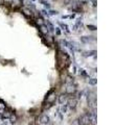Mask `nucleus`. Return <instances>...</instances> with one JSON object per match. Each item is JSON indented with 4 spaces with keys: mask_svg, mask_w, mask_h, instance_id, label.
Segmentation results:
<instances>
[{
    "mask_svg": "<svg viewBox=\"0 0 139 125\" xmlns=\"http://www.w3.org/2000/svg\"><path fill=\"white\" fill-rule=\"evenodd\" d=\"M87 101H88V105H89L91 108L95 109V107H96V98H95V94L93 92H90L89 94H88Z\"/></svg>",
    "mask_w": 139,
    "mask_h": 125,
    "instance_id": "obj_1",
    "label": "nucleus"
},
{
    "mask_svg": "<svg viewBox=\"0 0 139 125\" xmlns=\"http://www.w3.org/2000/svg\"><path fill=\"white\" fill-rule=\"evenodd\" d=\"M79 120L81 122V125H90V119H89V115H88V113L87 114L82 115Z\"/></svg>",
    "mask_w": 139,
    "mask_h": 125,
    "instance_id": "obj_2",
    "label": "nucleus"
},
{
    "mask_svg": "<svg viewBox=\"0 0 139 125\" xmlns=\"http://www.w3.org/2000/svg\"><path fill=\"white\" fill-rule=\"evenodd\" d=\"M76 92V84L74 83H69L66 88V95H72V94H74Z\"/></svg>",
    "mask_w": 139,
    "mask_h": 125,
    "instance_id": "obj_3",
    "label": "nucleus"
},
{
    "mask_svg": "<svg viewBox=\"0 0 139 125\" xmlns=\"http://www.w3.org/2000/svg\"><path fill=\"white\" fill-rule=\"evenodd\" d=\"M76 105H78V100H76L75 98H70L67 100V107H69L70 109H75Z\"/></svg>",
    "mask_w": 139,
    "mask_h": 125,
    "instance_id": "obj_4",
    "label": "nucleus"
},
{
    "mask_svg": "<svg viewBox=\"0 0 139 125\" xmlns=\"http://www.w3.org/2000/svg\"><path fill=\"white\" fill-rule=\"evenodd\" d=\"M49 117L47 115H41L40 116V118H39V122L42 124V125H47L49 123Z\"/></svg>",
    "mask_w": 139,
    "mask_h": 125,
    "instance_id": "obj_5",
    "label": "nucleus"
},
{
    "mask_svg": "<svg viewBox=\"0 0 139 125\" xmlns=\"http://www.w3.org/2000/svg\"><path fill=\"white\" fill-rule=\"evenodd\" d=\"M56 101V95H55V93H53L52 91L50 92L48 95H47V102L49 104H52L53 102Z\"/></svg>",
    "mask_w": 139,
    "mask_h": 125,
    "instance_id": "obj_6",
    "label": "nucleus"
},
{
    "mask_svg": "<svg viewBox=\"0 0 139 125\" xmlns=\"http://www.w3.org/2000/svg\"><path fill=\"white\" fill-rule=\"evenodd\" d=\"M66 101H67V95L66 94H61V95L59 96V102L61 104H64Z\"/></svg>",
    "mask_w": 139,
    "mask_h": 125,
    "instance_id": "obj_7",
    "label": "nucleus"
},
{
    "mask_svg": "<svg viewBox=\"0 0 139 125\" xmlns=\"http://www.w3.org/2000/svg\"><path fill=\"white\" fill-rule=\"evenodd\" d=\"M81 41L83 43H89L91 41H94V38L93 37H82L81 38Z\"/></svg>",
    "mask_w": 139,
    "mask_h": 125,
    "instance_id": "obj_8",
    "label": "nucleus"
},
{
    "mask_svg": "<svg viewBox=\"0 0 139 125\" xmlns=\"http://www.w3.org/2000/svg\"><path fill=\"white\" fill-rule=\"evenodd\" d=\"M11 115H12V113H10L9 111H4L3 113H1V118H3V119H9L10 117H11Z\"/></svg>",
    "mask_w": 139,
    "mask_h": 125,
    "instance_id": "obj_9",
    "label": "nucleus"
},
{
    "mask_svg": "<svg viewBox=\"0 0 139 125\" xmlns=\"http://www.w3.org/2000/svg\"><path fill=\"white\" fill-rule=\"evenodd\" d=\"M40 31L43 34H47L48 33V28H47V26L46 25H41L40 26Z\"/></svg>",
    "mask_w": 139,
    "mask_h": 125,
    "instance_id": "obj_10",
    "label": "nucleus"
},
{
    "mask_svg": "<svg viewBox=\"0 0 139 125\" xmlns=\"http://www.w3.org/2000/svg\"><path fill=\"white\" fill-rule=\"evenodd\" d=\"M22 11H23V14H24L26 17H32V11H30L28 9H23Z\"/></svg>",
    "mask_w": 139,
    "mask_h": 125,
    "instance_id": "obj_11",
    "label": "nucleus"
},
{
    "mask_svg": "<svg viewBox=\"0 0 139 125\" xmlns=\"http://www.w3.org/2000/svg\"><path fill=\"white\" fill-rule=\"evenodd\" d=\"M9 119H10V121H11V123H16V122H17V116L15 115V114H12Z\"/></svg>",
    "mask_w": 139,
    "mask_h": 125,
    "instance_id": "obj_12",
    "label": "nucleus"
},
{
    "mask_svg": "<svg viewBox=\"0 0 139 125\" xmlns=\"http://www.w3.org/2000/svg\"><path fill=\"white\" fill-rule=\"evenodd\" d=\"M96 83H97V79H96V78H90L89 79V84L90 85H95Z\"/></svg>",
    "mask_w": 139,
    "mask_h": 125,
    "instance_id": "obj_13",
    "label": "nucleus"
},
{
    "mask_svg": "<svg viewBox=\"0 0 139 125\" xmlns=\"http://www.w3.org/2000/svg\"><path fill=\"white\" fill-rule=\"evenodd\" d=\"M95 53H96V51H95V50H93V51H87V52H85L84 55H85V56H92V55H93V54H95Z\"/></svg>",
    "mask_w": 139,
    "mask_h": 125,
    "instance_id": "obj_14",
    "label": "nucleus"
},
{
    "mask_svg": "<svg viewBox=\"0 0 139 125\" xmlns=\"http://www.w3.org/2000/svg\"><path fill=\"white\" fill-rule=\"evenodd\" d=\"M5 103L3 102L2 100H0V111H3V109H5Z\"/></svg>",
    "mask_w": 139,
    "mask_h": 125,
    "instance_id": "obj_15",
    "label": "nucleus"
},
{
    "mask_svg": "<svg viewBox=\"0 0 139 125\" xmlns=\"http://www.w3.org/2000/svg\"><path fill=\"white\" fill-rule=\"evenodd\" d=\"M71 125H81V122H80V120L79 119H75V120H73L72 121V123Z\"/></svg>",
    "mask_w": 139,
    "mask_h": 125,
    "instance_id": "obj_16",
    "label": "nucleus"
},
{
    "mask_svg": "<svg viewBox=\"0 0 139 125\" xmlns=\"http://www.w3.org/2000/svg\"><path fill=\"white\" fill-rule=\"evenodd\" d=\"M61 26H62V28H63L65 31H66V32H69V30H68V27H67V25H65V24H63V23H61L60 24Z\"/></svg>",
    "mask_w": 139,
    "mask_h": 125,
    "instance_id": "obj_17",
    "label": "nucleus"
},
{
    "mask_svg": "<svg viewBox=\"0 0 139 125\" xmlns=\"http://www.w3.org/2000/svg\"><path fill=\"white\" fill-rule=\"evenodd\" d=\"M66 111H67V104H64L63 106H62V112H63L64 114H65V113H66Z\"/></svg>",
    "mask_w": 139,
    "mask_h": 125,
    "instance_id": "obj_18",
    "label": "nucleus"
},
{
    "mask_svg": "<svg viewBox=\"0 0 139 125\" xmlns=\"http://www.w3.org/2000/svg\"><path fill=\"white\" fill-rule=\"evenodd\" d=\"M87 27H88V28H89L90 30H95V29H96V27H95L94 25H88Z\"/></svg>",
    "mask_w": 139,
    "mask_h": 125,
    "instance_id": "obj_19",
    "label": "nucleus"
},
{
    "mask_svg": "<svg viewBox=\"0 0 139 125\" xmlns=\"http://www.w3.org/2000/svg\"><path fill=\"white\" fill-rule=\"evenodd\" d=\"M37 23H38V24H40V26H41V25H44V24H43V20H42V19H38Z\"/></svg>",
    "mask_w": 139,
    "mask_h": 125,
    "instance_id": "obj_20",
    "label": "nucleus"
},
{
    "mask_svg": "<svg viewBox=\"0 0 139 125\" xmlns=\"http://www.w3.org/2000/svg\"><path fill=\"white\" fill-rule=\"evenodd\" d=\"M81 73H82V74H83L84 76H86V72H85L84 70H81Z\"/></svg>",
    "mask_w": 139,
    "mask_h": 125,
    "instance_id": "obj_21",
    "label": "nucleus"
},
{
    "mask_svg": "<svg viewBox=\"0 0 139 125\" xmlns=\"http://www.w3.org/2000/svg\"><path fill=\"white\" fill-rule=\"evenodd\" d=\"M4 4V0H0V5H3Z\"/></svg>",
    "mask_w": 139,
    "mask_h": 125,
    "instance_id": "obj_22",
    "label": "nucleus"
},
{
    "mask_svg": "<svg viewBox=\"0 0 139 125\" xmlns=\"http://www.w3.org/2000/svg\"><path fill=\"white\" fill-rule=\"evenodd\" d=\"M61 33V31H60V29L59 28H57V34H60Z\"/></svg>",
    "mask_w": 139,
    "mask_h": 125,
    "instance_id": "obj_23",
    "label": "nucleus"
},
{
    "mask_svg": "<svg viewBox=\"0 0 139 125\" xmlns=\"http://www.w3.org/2000/svg\"><path fill=\"white\" fill-rule=\"evenodd\" d=\"M0 118H1V115H0Z\"/></svg>",
    "mask_w": 139,
    "mask_h": 125,
    "instance_id": "obj_24",
    "label": "nucleus"
},
{
    "mask_svg": "<svg viewBox=\"0 0 139 125\" xmlns=\"http://www.w3.org/2000/svg\"><path fill=\"white\" fill-rule=\"evenodd\" d=\"M33 1H35V0H33Z\"/></svg>",
    "mask_w": 139,
    "mask_h": 125,
    "instance_id": "obj_25",
    "label": "nucleus"
}]
</instances>
